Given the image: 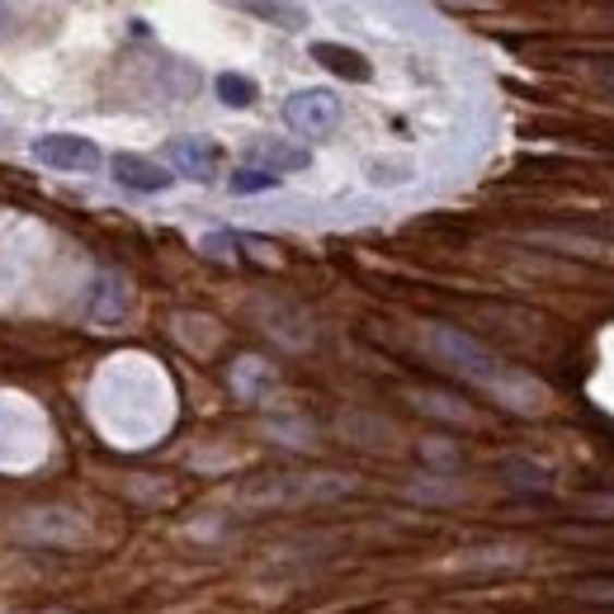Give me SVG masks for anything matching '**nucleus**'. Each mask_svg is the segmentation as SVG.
Segmentation results:
<instances>
[{
	"mask_svg": "<svg viewBox=\"0 0 614 614\" xmlns=\"http://www.w3.org/2000/svg\"><path fill=\"white\" fill-rule=\"evenodd\" d=\"M425 346H431L440 360L454 369V374L482 383V388L496 393L506 407H539V388H534V383L525 378L520 369L502 364L487 346H478L468 332H454V326H431V332H425Z\"/></svg>",
	"mask_w": 614,
	"mask_h": 614,
	"instance_id": "1",
	"label": "nucleus"
},
{
	"mask_svg": "<svg viewBox=\"0 0 614 614\" xmlns=\"http://www.w3.org/2000/svg\"><path fill=\"white\" fill-rule=\"evenodd\" d=\"M34 161L52 166V170H95L99 166V147L81 133H48V137H34Z\"/></svg>",
	"mask_w": 614,
	"mask_h": 614,
	"instance_id": "2",
	"label": "nucleus"
},
{
	"mask_svg": "<svg viewBox=\"0 0 614 614\" xmlns=\"http://www.w3.org/2000/svg\"><path fill=\"white\" fill-rule=\"evenodd\" d=\"M284 119H289L298 133L308 137H322L340 123V99L332 91H298L289 105H284Z\"/></svg>",
	"mask_w": 614,
	"mask_h": 614,
	"instance_id": "3",
	"label": "nucleus"
},
{
	"mask_svg": "<svg viewBox=\"0 0 614 614\" xmlns=\"http://www.w3.org/2000/svg\"><path fill=\"white\" fill-rule=\"evenodd\" d=\"M113 180H119L123 190H137V194H161L176 176H166V170L156 166V161H147V156L119 152V156H113Z\"/></svg>",
	"mask_w": 614,
	"mask_h": 614,
	"instance_id": "4",
	"label": "nucleus"
},
{
	"mask_svg": "<svg viewBox=\"0 0 614 614\" xmlns=\"http://www.w3.org/2000/svg\"><path fill=\"white\" fill-rule=\"evenodd\" d=\"M166 152H170V161L180 166V176H190V180H208L213 166H218V147L204 137H176Z\"/></svg>",
	"mask_w": 614,
	"mask_h": 614,
	"instance_id": "5",
	"label": "nucleus"
},
{
	"mask_svg": "<svg viewBox=\"0 0 614 614\" xmlns=\"http://www.w3.org/2000/svg\"><path fill=\"white\" fill-rule=\"evenodd\" d=\"M312 57H317L326 71H336L340 81H369V76H374L369 57L354 52V48H346V43H312Z\"/></svg>",
	"mask_w": 614,
	"mask_h": 614,
	"instance_id": "6",
	"label": "nucleus"
},
{
	"mask_svg": "<svg viewBox=\"0 0 614 614\" xmlns=\"http://www.w3.org/2000/svg\"><path fill=\"white\" fill-rule=\"evenodd\" d=\"M251 161H261V170H269V176H284V170H303L312 156L303 147H293V142H255Z\"/></svg>",
	"mask_w": 614,
	"mask_h": 614,
	"instance_id": "7",
	"label": "nucleus"
},
{
	"mask_svg": "<svg viewBox=\"0 0 614 614\" xmlns=\"http://www.w3.org/2000/svg\"><path fill=\"white\" fill-rule=\"evenodd\" d=\"M213 91H218V99H222V105L246 109L251 99H255V81H251V76H241V71H222V76L213 81Z\"/></svg>",
	"mask_w": 614,
	"mask_h": 614,
	"instance_id": "8",
	"label": "nucleus"
},
{
	"mask_svg": "<svg viewBox=\"0 0 614 614\" xmlns=\"http://www.w3.org/2000/svg\"><path fill=\"white\" fill-rule=\"evenodd\" d=\"M227 190L232 194H265V190H279V176H269V170H261V166H246L227 180Z\"/></svg>",
	"mask_w": 614,
	"mask_h": 614,
	"instance_id": "9",
	"label": "nucleus"
},
{
	"mask_svg": "<svg viewBox=\"0 0 614 614\" xmlns=\"http://www.w3.org/2000/svg\"><path fill=\"white\" fill-rule=\"evenodd\" d=\"M246 14H255V20H279L284 28H303V20H308L298 5H246Z\"/></svg>",
	"mask_w": 614,
	"mask_h": 614,
	"instance_id": "10",
	"label": "nucleus"
},
{
	"mask_svg": "<svg viewBox=\"0 0 614 614\" xmlns=\"http://www.w3.org/2000/svg\"><path fill=\"white\" fill-rule=\"evenodd\" d=\"M506 473H510V482H516V487H525V492H549V478L539 473L534 463H506Z\"/></svg>",
	"mask_w": 614,
	"mask_h": 614,
	"instance_id": "11",
	"label": "nucleus"
},
{
	"mask_svg": "<svg viewBox=\"0 0 614 614\" xmlns=\"http://www.w3.org/2000/svg\"><path fill=\"white\" fill-rule=\"evenodd\" d=\"M374 180L378 184H402L407 180V166H374Z\"/></svg>",
	"mask_w": 614,
	"mask_h": 614,
	"instance_id": "12",
	"label": "nucleus"
},
{
	"mask_svg": "<svg viewBox=\"0 0 614 614\" xmlns=\"http://www.w3.org/2000/svg\"><path fill=\"white\" fill-rule=\"evenodd\" d=\"M595 71H601V81H610V85H614V57H610V62H601Z\"/></svg>",
	"mask_w": 614,
	"mask_h": 614,
	"instance_id": "13",
	"label": "nucleus"
}]
</instances>
